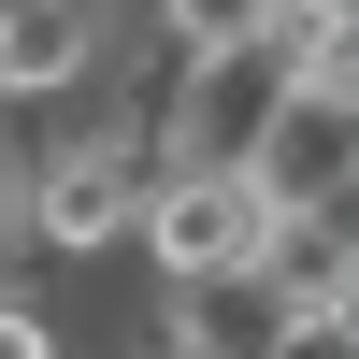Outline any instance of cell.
<instances>
[{
	"instance_id": "cell-1",
	"label": "cell",
	"mask_w": 359,
	"mask_h": 359,
	"mask_svg": "<svg viewBox=\"0 0 359 359\" xmlns=\"http://www.w3.org/2000/svg\"><path fill=\"white\" fill-rule=\"evenodd\" d=\"M144 187H158L144 101H115V115H72V130L43 115V144H29V172H15V259H57V273H101V259H130V216H144Z\"/></svg>"
},
{
	"instance_id": "cell-7",
	"label": "cell",
	"mask_w": 359,
	"mask_h": 359,
	"mask_svg": "<svg viewBox=\"0 0 359 359\" xmlns=\"http://www.w3.org/2000/svg\"><path fill=\"white\" fill-rule=\"evenodd\" d=\"M0 359H72V331H57V302L29 273H0Z\"/></svg>"
},
{
	"instance_id": "cell-5",
	"label": "cell",
	"mask_w": 359,
	"mask_h": 359,
	"mask_svg": "<svg viewBox=\"0 0 359 359\" xmlns=\"http://www.w3.org/2000/svg\"><path fill=\"white\" fill-rule=\"evenodd\" d=\"M259 287H273L302 331H359V216H273Z\"/></svg>"
},
{
	"instance_id": "cell-6",
	"label": "cell",
	"mask_w": 359,
	"mask_h": 359,
	"mask_svg": "<svg viewBox=\"0 0 359 359\" xmlns=\"http://www.w3.org/2000/svg\"><path fill=\"white\" fill-rule=\"evenodd\" d=\"M259 15H273V0H158V43L172 57H245Z\"/></svg>"
},
{
	"instance_id": "cell-3",
	"label": "cell",
	"mask_w": 359,
	"mask_h": 359,
	"mask_svg": "<svg viewBox=\"0 0 359 359\" xmlns=\"http://www.w3.org/2000/svg\"><path fill=\"white\" fill-rule=\"evenodd\" d=\"M302 316L273 302L259 273H187V287H144V359H287Z\"/></svg>"
},
{
	"instance_id": "cell-4",
	"label": "cell",
	"mask_w": 359,
	"mask_h": 359,
	"mask_svg": "<svg viewBox=\"0 0 359 359\" xmlns=\"http://www.w3.org/2000/svg\"><path fill=\"white\" fill-rule=\"evenodd\" d=\"M245 187L273 201V216H359V101H287L273 130H259Z\"/></svg>"
},
{
	"instance_id": "cell-2",
	"label": "cell",
	"mask_w": 359,
	"mask_h": 359,
	"mask_svg": "<svg viewBox=\"0 0 359 359\" xmlns=\"http://www.w3.org/2000/svg\"><path fill=\"white\" fill-rule=\"evenodd\" d=\"M259 245H273V201L245 187V172H158L130 216V259L144 287H187V273H259Z\"/></svg>"
}]
</instances>
